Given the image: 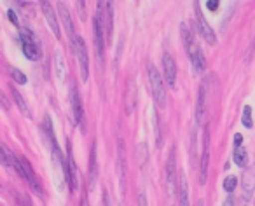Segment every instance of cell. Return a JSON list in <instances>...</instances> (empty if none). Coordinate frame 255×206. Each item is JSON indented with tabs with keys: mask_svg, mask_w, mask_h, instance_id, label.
I'll list each match as a JSON object with an SVG mask.
<instances>
[{
	"mask_svg": "<svg viewBox=\"0 0 255 206\" xmlns=\"http://www.w3.org/2000/svg\"><path fill=\"white\" fill-rule=\"evenodd\" d=\"M180 33H182L185 49H187V54H189V58H191V63H192V67H194V70L205 72L206 70V58H205V54H203L199 44L196 42L192 32L189 30V26L184 25V23L180 25Z\"/></svg>",
	"mask_w": 255,
	"mask_h": 206,
	"instance_id": "1",
	"label": "cell"
},
{
	"mask_svg": "<svg viewBox=\"0 0 255 206\" xmlns=\"http://www.w3.org/2000/svg\"><path fill=\"white\" fill-rule=\"evenodd\" d=\"M19 39H21V49L25 53V56L30 61H39L42 56V49H40V44L37 40V37L33 35V32L30 28H19Z\"/></svg>",
	"mask_w": 255,
	"mask_h": 206,
	"instance_id": "2",
	"label": "cell"
},
{
	"mask_svg": "<svg viewBox=\"0 0 255 206\" xmlns=\"http://www.w3.org/2000/svg\"><path fill=\"white\" fill-rule=\"evenodd\" d=\"M147 75H149L150 89H152V98L154 102L159 105L161 108L166 107V88H164V81L161 77L159 70L154 65H149L147 68Z\"/></svg>",
	"mask_w": 255,
	"mask_h": 206,
	"instance_id": "3",
	"label": "cell"
},
{
	"mask_svg": "<svg viewBox=\"0 0 255 206\" xmlns=\"http://www.w3.org/2000/svg\"><path fill=\"white\" fill-rule=\"evenodd\" d=\"M103 14L100 9H96L95 19H93V35H95V51H96V58L100 61L103 60V49H105V39H103Z\"/></svg>",
	"mask_w": 255,
	"mask_h": 206,
	"instance_id": "4",
	"label": "cell"
},
{
	"mask_svg": "<svg viewBox=\"0 0 255 206\" xmlns=\"http://www.w3.org/2000/svg\"><path fill=\"white\" fill-rule=\"evenodd\" d=\"M194 11H196V19H198V30H199V33H201V37L210 44V46H215V44H217L215 32H213V28L208 25L206 18L203 16L199 0H194Z\"/></svg>",
	"mask_w": 255,
	"mask_h": 206,
	"instance_id": "5",
	"label": "cell"
},
{
	"mask_svg": "<svg viewBox=\"0 0 255 206\" xmlns=\"http://www.w3.org/2000/svg\"><path fill=\"white\" fill-rule=\"evenodd\" d=\"M56 7H58V14H60V18H61V23H63L65 30H67L68 39H70V49H72V53H74L75 51V40H77L79 35L75 33V26H74V21H72L70 11H68V7L63 4V2H58Z\"/></svg>",
	"mask_w": 255,
	"mask_h": 206,
	"instance_id": "6",
	"label": "cell"
},
{
	"mask_svg": "<svg viewBox=\"0 0 255 206\" xmlns=\"http://www.w3.org/2000/svg\"><path fill=\"white\" fill-rule=\"evenodd\" d=\"M70 108L72 114H74V124L81 126V131H86V124H84V108H82L81 103V96H79L77 86L72 84V93H70Z\"/></svg>",
	"mask_w": 255,
	"mask_h": 206,
	"instance_id": "7",
	"label": "cell"
},
{
	"mask_svg": "<svg viewBox=\"0 0 255 206\" xmlns=\"http://www.w3.org/2000/svg\"><path fill=\"white\" fill-rule=\"evenodd\" d=\"M74 54L79 60V67H81V77L82 81H88L89 79V56H88V49H86V42L82 37H77L75 40V51Z\"/></svg>",
	"mask_w": 255,
	"mask_h": 206,
	"instance_id": "8",
	"label": "cell"
},
{
	"mask_svg": "<svg viewBox=\"0 0 255 206\" xmlns=\"http://www.w3.org/2000/svg\"><path fill=\"white\" fill-rule=\"evenodd\" d=\"M39 4H40V9H42V14L46 16L47 25H49L51 32L54 33V37H56V39H60V35H61V30H60V19H58V16H56V11H54V7H53V5H51L49 0H39Z\"/></svg>",
	"mask_w": 255,
	"mask_h": 206,
	"instance_id": "9",
	"label": "cell"
},
{
	"mask_svg": "<svg viewBox=\"0 0 255 206\" xmlns=\"http://www.w3.org/2000/svg\"><path fill=\"white\" fill-rule=\"evenodd\" d=\"M19 159H21V166H23V178L28 182L30 189H32L37 196H40V198H42L44 189H42V185H40V182L37 180V175H35V171H33L32 164H30L28 159H25V157H19Z\"/></svg>",
	"mask_w": 255,
	"mask_h": 206,
	"instance_id": "10",
	"label": "cell"
},
{
	"mask_svg": "<svg viewBox=\"0 0 255 206\" xmlns=\"http://www.w3.org/2000/svg\"><path fill=\"white\" fill-rule=\"evenodd\" d=\"M68 152H67V161H65V177H67V185L70 187V192L77 191V168L74 163V156H72V145L68 142Z\"/></svg>",
	"mask_w": 255,
	"mask_h": 206,
	"instance_id": "11",
	"label": "cell"
},
{
	"mask_svg": "<svg viewBox=\"0 0 255 206\" xmlns=\"http://www.w3.org/2000/svg\"><path fill=\"white\" fill-rule=\"evenodd\" d=\"M163 75L164 82L170 88H175V81H177V63H175L173 56L170 53L163 54Z\"/></svg>",
	"mask_w": 255,
	"mask_h": 206,
	"instance_id": "12",
	"label": "cell"
},
{
	"mask_svg": "<svg viewBox=\"0 0 255 206\" xmlns=\"http://www.w3.org/2000/svg\"><path fill=\"white\" fill-rule=\"evenodd\" d=\"M166 182H168V189L170 192L175 191L178 184V177H177V152L175 149H171L170 157H168V163H166Z\"/></svg>",
	"mask_w": 255,
	"mask_h": 206,
	"instance_id": "13",
	"label": "cell"
},
{
	"mask_svg": "<svg viewBox=\"0 0 255 206\" xmlns=\"http://www.w3.org/2000/svg\"><path fill=\"white\" fill-rule=\"evenodd\" d=\"M124 140L117 138V166H119L121 192L126 191V156H124Z\"/></svg>",
	"mask_w": 255,
	"mask_h": 206,
	"instance_id": "14",
	"label": "cell"
},
{
	"mask_svg": "<svg viewBox=\"0 0 255 206\" xmlns=\"http://www.w3.org/2000/svg\"><path fill=\"white\" fill-rule=\"evenodd\" d=\"M208 164H210V131L205 129V142H203V157H201V170H199V184L205 185L208 177Z\"/></svg>",
	"mask_w": 255,
	"mask_h": 206,
	"instance_id": "15",
	"label": "cell"
},
{
	"mask_svg": "<svg viewBox=\"0 0 255 206\" xmlns=\"http://www.w3.org/2000/svg\"><path fill=\"white\" fill-rule=\"evenodd\" d=\"M208 79H205L201 84V88H199V93H198V102H196V122L198 124H201L203 122V115H205V107H206V95H208Z\"/></svg>",
	"mask_w": 255,
	"mask_h": 206,
	"instance_id": "16",
	"label": "cell"
},
{
	"mask_svg": "<svg viewBox=\"0 0 255 206\" xmlns=\"http://www.w3.org/2000/svg\"><path fill=\"white\" fill-rule=\"evenodd\" d=\"M241 185H243L245 198L250 199L255 191V168L254 166L245 168L243 175H241Z\"/></svg>",
	"mask_w": 255,
	"mask_h": 206,
	"instance_id": "17",
	"label": "cell"
},
{
	"mask_svg": "<svg viewBox=\"0 0 255 206\" xmlns=\"http://www.w3.org/2000/svg\"><path fill=\"white\" fill-rule=\"evenodd\" d=\"M177 192H178V206H189V185H187V177H185L184 171L178 173Z\"/></svg>",
	"mask_w": 255,
	"mask_h": 206,
	"instance_id": "18",
	"label": "cell"
},
{
	"mask_svg": "<svg viewBox=\"0 0 255 206\" xmlns=\"http://www.w3.org/2000/svg\"><path fill=\"white\" fill-rule=\"evenodd\" d=\"M103 25H105L107 37H112V28H114V0H105V9H103Z\"/></svg>",
	"mask_w": 255,
	"mask_h": 206,
	"instance_id": "19",
	"label": "cell"
},
{
	"mask_svg": "<svg viewBox=\"0 0 255 206\" xmlns=\"http://www.w3.org/2000/svg\"><path fill=\"white\" fill-rule=\"evenodd\" d=\"M53 61H54V72H56L58 82H63L65 77H67V63H65V60H63V56H61L60 51L54 53Z\"/></svg>",
	"mask_w": 255,
	"mask_h": 206,
	"instance_id": "20",
	"label": "cell"
},
{
	"mask_svg": "<svg viewBox=\"0 0 255 206\" xmlns=\"http://www.w3.org/2000/svg\"><path fill=\"white\" fill-rule=\"evenodd\" d=\"M233 161H234V164H236V166L243 168V170H245V168H248V154H247V150H245L243 145L234 147Z\"/></svg>",
	"mask_w": 255,
	"mask_h": 206,
	"instance_id": "21",
	"label": "cell"
},
{
	"mask_svg": "<svg viewBox=\"0 0 255 206\" xmlns=\"http://www.w3.org/2000/svg\"><path fill=\"white\" fill-rule=\"evenodd\" d=\"M11 93H12V100L16 102V105H18L19 112H21L25 117H32V112L28 110V105L25 103V100H23V96L19 95V91H16L14 86H11Z\"/></svg>",
	"mask_w": 255,
	"mask_h": 206,
	"instance_id": "22",
	"label": "cell"
},
{
	"mask_svg": "<svg viewBox=\"0 0 255 206\" xmlns=\"http://www.w3.org/2000/svg\"><path fill=\"white\" fill-rule=\"evenodd\" d=\"M96 175H98V164H96V147L93 143L91 154H89V180H91V185L95 184Z\"/></svg>",
	"mask_w": 255,
	"mask_h": 206,
	"instance_id": "23",
	"label": "cell"
},
{
	"mask_svg": "<svg viewBox=\"0 0 255 206\" xmlns=\"http://www.w3.org/2000/svg\"><path fill=\"white\" fill-rule=\"evenodd\" d=\"M126 100H129V103L126 105V114L129 115L135 108V102H136V86L135 82H129V89L126 93Z\"/></svg>",
	"mask_w": 255,
	"mask_h": 206,
	"instance_id": "24",
	"label": "cell"
},
{
	"mask_svg": "<svg viewBox=\"0 0 255 206\" xmlns=\"http://www.w3.org/2000/svg\"><path fill=\"white\" fill-rule=\"evenodd\" d=\"M0 156H2V164L5 168L12 166V161H14V154L7 149V145H2V150H0Z\"/></svg>",
	"mask_w": 255,
	"mask_h": 206,
	"instance_id": "25",
	"label": "cell"
},
{
	"mask_svg": "<svg viewBox=\"0 0 255 206\" xmlns=\"http://www.w3.org/2000/svg\"><path fill=\"white\" fill-rule=\"evenodd\" d=\"M241 122H243V126H245V128H248V129H252V126H254L250 105H245V107H243V117H241Z\"/></svg>",
	"mask_w": 255,
	"mask_h": 206,
	"instance_id": "26",
	"label": "cell"
},
{
	"mask_svg": "<svg viewBox=\"0 0 255 206\" xmlns=\"http://www.w3.org/2000/svg\"><path fill=\"white\" fill-rule=\"evenodd\" d=\"M236 185H238V178L233 177V175H229L227 178H224V191H226L227 194H231V192L236 189Z\"/></svg>",
	"mask_w": 255,
	"mask_h": 206,
	"instance_id": "27",
	"label": "cell"
},
{
	"mask_svg": "<svg viewBox=\"0 0 255 206\" xmlns=\"http://www.w3.org/2000/svg\"><path fill=\"white\" fill-rule=\"evenodd\" d=\"M9 74H11V77L14 79L18 84H25L26 82V75L23 74L21 70H18V68H12V67H9Z\"/></svg>",
	"mask_w": 255,
	"mask_h": 206,
	"instance_id": "28",
	"label": "cell"
},
{
	"mask_svg": "<svg viewBox=\"0 0 255 206\" xmlns=\"http://www.w3.org/2000/svg\"><path fill=\"white\" fill-rule=\"evenodd\" d=\"M7 18H9V21H11L12 25H16V26H18V28H21V26H19L18 14H16V12H14V9H9V11H7Z\"/></svg>",
	"mask_w": 255,
	"mask_h": 206,
	"instance_id": "29",
	"label": "cell"
},
{
	"mask_svg": "<svg viewBox=\"0 0 255 206\" xmlns=\"http://www.w3.org/2000/svg\"><path fill=\"white\" fill-rule=\"evenodd\" d=\"M77 12H79V18L86 19V4H84V0H77Z\"/></svg>",
	"mask_w": 255,
	"mask_h": 206,
	"instance_id": "30",
	"label": "cell"
},
{
	"mask_svg": "<svg viewBox=\"0 0 255 206\" xmlns=\"http://www.w3.org/2000/svg\"><path fill=\"white\" fill-rule=\"evenodd\" d=\"M206 5H208L210 11L215 12L217 9H219V0H208V4H206Z\"/></svg>",
	"mask_w": 255,
	"mask_h": 206,
	"instance_id": "31",
	"label": "cell"
},
{
	"mask_svg": "<svg viewBox=\"0 0 255 206\" xmlns=\"http://www.w3.org/2000/svg\"><path fill=\"white\" fill-rule=\"evenodd\" d=\"M241 143H243V135L236 133V135H234V147H240Z\"/></svg>",
	"mask_w": 255,
	"mask_h": 206,
	"instance_id": "32",
	"label": "cell"
},
{
	"mask_svg": "<svg viewBox=\"0 0 255 206\" xmlns=\"http://www.w3.org/2000/svg\"><path fill=\"white\" fill-rule=\"evenodd\" d=\"M0 100H2V105H4V110H9V102H7V98H5L4 93H0Z\"/></svg>",
	"mask_w": 255,
	"mask_h": 206,
	"instance_id": "33",
	"label": "cell"
},
{
	"mask_svg": "<svg viewBox=\"0 0 255 206\" xmlns=\"http://www.w3.org/2000/svg\"><path fill=\"white\" fill-rule=\"evenodd\" d=\"M138 206H149V203H147L145 194H140V196H138Z\"/></svg>",
	"mask_w": 255,
	"mask_h": 206,
	"instance_id": "34",
	"label": "cell"
},
{
	"mask_svg": "<svg viewBox=\"0 0 255 206\" xmlns=\"http://www.w3.org/2000/svg\"><path fill=\"white\" fill-rule=\"evenodd\" d=\"M234 205V199H233V196L229 194V198L226 199V203H224V206H233Z\"/></svg>",
	"mask_w": 255,
	"mask_h": 206,
	"instance_id": "35",
	"label": "cell"
},
{
	"mask_svg": "<svg viewBox=\"0 0 255 206\" xmlns=\"http://www.w3.org/2000/svg\"><path fill=\"white\" fill-rule=\"evenodd\" d=\"M198 206H203V201H198Z\"/></svg>",
	"mask_w": 255,
	"mask_h": 206,
	"instance_id": "36",
	"label": "cell"
}]
</instances>
